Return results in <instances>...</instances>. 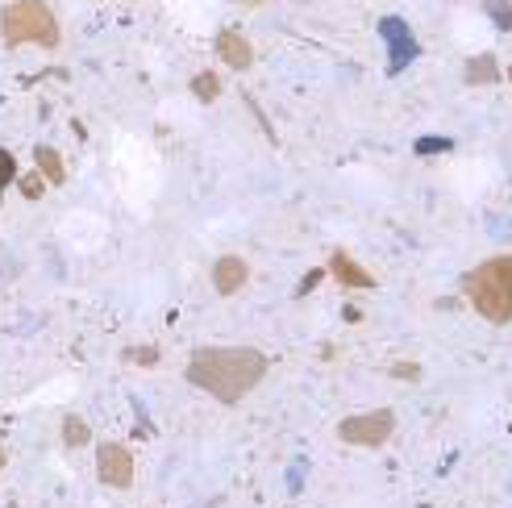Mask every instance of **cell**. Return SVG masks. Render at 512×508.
<instances>
[{
  "mask_svg": "<svg viewBox=\"0 0 512 508\" xmlns=\"http://www.w3.org/2000/svg\"><path fill=\"white\" fill-rule=\"evenodd\" d=\"M188 384L221 404H238L267 375V354L254 346H204L188 359Z\"/></svg>",
  "mask_w": 512,
  "mask_h": 508,
  "instance_id": "1",
  "label": "cell"
},
{
  "mask_svg": "<svg viewBox=\"0 0 512 508\" xmlns=\"http://www.w3.org/2000/svg\"><path fill=\"white\" fill-rule=\"evenodd\" d=\"M467 300L475 304V313L492 325H508L512 321V254H496V259L479 263L467 279Z\"/></svg>",
  "mask_w": 512,
  "mask_h": 508,
  "instance_id": "2",
  "label": "cell"
},
{
  "mask_svg": "<svg viewBox=\"0 0 512 508\" xmlns=\"http://www.w3.org/2000/svg\"><path fill=\"white\" fill-rule=\"evenodd\" d=\"M0 38H5V46L34 42V46L55 50L63 42V30L46 0H13V5L0 9Z\"/></svg>",
  "mask_w": 512,
  "mask_h": 508,
  "instance_id": "3",
  "label": "cell"
},
{
  "mask_svg": "<svg viewBox=\"0 0 512 508\" xmlns=\"http://www.w3.org/2000/svg\"><path fill=\"white\" fill-rule=\"evenodd\" d=\"M392 429H396V417L392 409H375V413H358V417H346L338 425V438L346 446H383L392 438Z\"/></svg>",
  "mask_w": 512,
  "mask_h": 508,
  "instance_id": "4",
  "label": "cell"
},
{
  "mask_svg": "<svg viewBox=\"0 0 512 508\" xmlns=\"http://www.w3.org/2000/svg\"><path fill=\"white\" fill-rule=\"evenodd\" d=\"M379 34H383V42H388V75H400L408 63L421 59V42L413 38L404 17H383Z\"/></svg>",
  "mask_w": 512,
  "mask_h": 508,
  "instance_id": "5",
  "label": "cell"
},
{
  "mask_svg": "<svg viewBox=\"0 0 512 508\" xmlns=\"http://www.w3.org/2000/svg\"><path fill=\"white\" fill-rule=\"evenodd\" d=\"M96 475L105 488H130L134 484V454L121 442H100L96 446Z\"/></svg>",
  "mask_w": 512,
  "mask_h": 508,
  "instance_id": "6",
  "label": "cell"
},
{
  "mask_svg": "<svg viewBox=\"0 0 512 508\" xmlns=\"http://www.w3.org/2000/svg\"><path fill=\"white\" fill-rule=\"evenodd\" d=\"M246 279H250V267H246V259H238V254H221V259L213 263V288H217V296L242 292Z\"/></svg>",
  "mask_w": 512,
  "mask_h": 508,
  "instance_id": "7",
  "label": "cell"
},
{
  "mask_svg": "<svg viewBox=\"0 0 512 508\" xmlns=\"http://www.w3.org/2000/svg\"><path fill=\"white\" fill-rule=\"evenodd\" d=\"M329 275L338 279L346 288H375V275L367 267H358L346 250H334V259H329Z\"/></svg>",
  "mask_w": 512,
  "mask_h": 508,
  "instance_id": "8",
  "label": "cell"
},
{
  "mask_svg": "<svg viewBox=\"0 0 512 508\" xmlns=\"http://www.w3.org/2000/svg\"><path fill=\"white\" fill-rule=\"evenodd\" d=\"M217 55L225 59V67H234V71H246L250 63H254V46L238 34V30H225L221 38H217Z\"/></svg>",
  "mask_w": 512,
  "mask_h": 508,
  "instance_id": "9",
  "label": "cell"
},
{
  "mask_svg": "<svg viewBox=\"0 0 512 508\" xmlns=\"http://www.w3.org/2000/svg\"><path fill=\"white\" fill-rule=\"evenodd\" d=\"M34 163H38V175L46 184H63L67 180V167H63L55 146H34Z\"/></svg>",
  "mask_w": 512,
  "mask_h": 508,
  "instance_id": "10",
  "label": "cell"
},
{
  "mask_svg": "<svg viewBox=\"0 0 512 508\" xmlns=\"http://www.w3.org/2000/svg\"><path fill=\"white\" fill-rule=\"evenodd\" d=\"M496 80H500V67H496V59H492V55H475V59L467 63V84H471V88L496 84Z\"/></svg>",
  "mask_w": 512,
  "mask_h": 508,
  "instance_id": "11",
  "label": "cell"
},
{
  "mask_svg": "<svg viewBox=\"0 0 512 508\" xmlns=\"http://www.w3.org/2000/svg\"><path fill=\"white\" fill-rule=\"evenodd\" d=\"M63 442H67L71 450L88 446V442H92V429H88V421H84V417H75V413H67V417H63Z\"/></svg>",
  "mask_w": 512,
  "mask_h": 508,
  "instance_id": "12",
  "label": "cell"
},
{
  "mask_svg": "<svg viewBox=\"0 0 512 508\" xmlns=\"http://www.w3.org/2000/svg\"><path fill=\"white\" fill-rule=\"evenodd\" d=\"M192 96H196V100H204V105H213V100L221 96V80H217L213 71H200L196 80H192Z\"/></svg>",
  "mask_w": 512,
  "mask_h": 508,
  "instance_id": "13",
  "label": "cell"
},
{
  "mask_svg": "<svg viewBox=\"0 0 512 508\" xmlns=\"http://www.w3.org/2000/svg\"><path fill=\"white\" fill-rule=\"evenodd\" d=\"M9 184H17V159H13V150L0 146V200H5Z\"/></svg>",
  "mask_w": 512,
  "mask_h": 508,
  "instance_id": "14",
  "label": "cell"
},
{
  "mask_svg": "<svg viewBox=\"0 0 512 508\" xmlns=\"http://www.w3.org/2000/svg\"><path fill=\"white\" fill-rule=\"evenodd\" d=\"M488 17L500 25V30H512V0H483Z\"/></svg>",
  "mask_w": 512,
  "mask_h": 508,
  "instance_id": "15",
  "label": "cell"
},
{
  "mask_svg": "<svg viewBox=\"0 0 512 508\" xmlns=\"http://www.w3.org/2000/svg\"><path fill=\"white\" fill-rule=\"evenodd\" d=\"M454 142L450 138H421L417 142V155H442V150H450Z\"/></svg>",
  "mask_w": 512,
  "mask_h": 508,
  "instance_id": "16",
  "label": "cell"
},
{
  "mask_svg": "<svg viewBox=\"0 0 512 508\" xmlns=\"http://www.w3.org/2000/svg\"><path fill=\"white\" fill-rule=\"evenodd\" d=\"M392 375L404 379V384H417V379H421V363H392Z\"/></svg>",
  "mask_w": 512,
  "mask_h": 508,
  "instance_id": "17",
  "label": "cell"
},
{
  "mask_svg": "<svg viewBox=\"0 0 512 508\" xmlns=\"http://www.w3.org/2000/svg\"><path fill=\"white\" fill-rule=\"evenodd\" d=\"M125 359H130V363H159V350L155 346H138V350H125Z\"/></svg>",
  "mask_w": 512,
  "mask_h": 508,
  "instance_id": "18",
  "label": "cell"
},
{
  "mask_svg": "<svg viewBox=\"0 0 512 508\" xmlns=\"http://www.w3.org/2000/svg\"><path fill=\"white\" fill-rule=\"evenodd\" d=\"M321 279H325V267H313V271H309V275H304V284H300V288H296V296H304V292H313V288H317V284H321Z\"/></svg>",
  "mask_w": 512,
  "mask_h": 508,
  "instance_id": "19",
  "label": "cell"
},
{
  "mask_svg": "<svg viewBox=\"0 0 512 508\" xmlns=\"http://www.w3.org/2000/svg\"><path fill=\"white\" fill-rule=\"evenodd\" d=\"M17 180H21V175H17ZM42 188H46L42 175H30V180H21V192L30 196V200H34V196H42Z\"/></svg>",
  "mask_w": 512,
  "mask_h": 508,
  "instance_id": "20",
  "label": "cell"
},
{
  "mask_svg": "<svg viewBox=\"0 0 512 508\" xmlns=\"http://www.w3.org/2000/svg\"><path fill=\"white\" fill-rule=\"evenodd\" d=\"M300 475H304V463H296L292 475H288V488H292V492H300Z\"/></svg>",
  "mask_w": 512,
  "mask_h": 508,
  "instance_id": "21",
  "label": "cell"
},
{
  "mask_svg": "<svg viewBox=\"0 0 512 508\" xmlns=\"http://www.w3.org/2000/svg\"><path fill=\"white\" fill-rule=\"evenodd\" d=\"M242 5H246V9H259V5H267V0H242Z\"/></svg>",
  "mask_w": 512,
  "mask_h": 508,
  "instance_id": "22",
  "label": "cell"
},
{
  "mask_svg": "<svg viewBox=\"0 0 512 508\" xmlns=\"http://www.w3.org/2000/svg\"><path fill=\"white\" fill-rule=\"evenodd\" d=\"M5 463H9V459H5V446H0V471H5Z\"/></svg>",
  "mask_w": 512,
  "mask_h": 508,
  "instance_id": "23",
  "label": "cell"
},
{
  "mask_svg": "<svg viewBox=\"0 0 512 508\" xmlns=\"http://www.w3.org/2000/svg\"><path fill=\"white\" fill-rule=\"evenodd\" d=\"M508 80H512V67H508Z\"/></svg>",
  "mask_w": 512,
  "mask_h": 508,
  "instance_id": "24",
  "label": "cell"
}]
</instances>
